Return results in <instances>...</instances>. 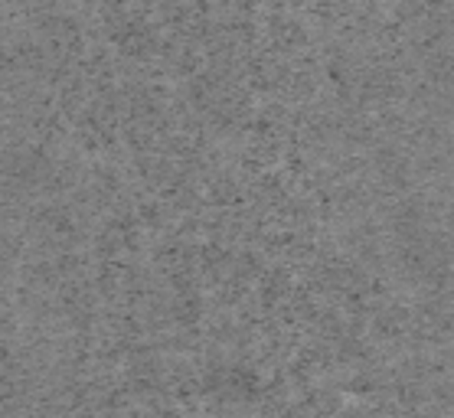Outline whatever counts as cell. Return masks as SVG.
I'll list each match as a JSON object with an SVG mask.
<instances>
[]
</instances>
